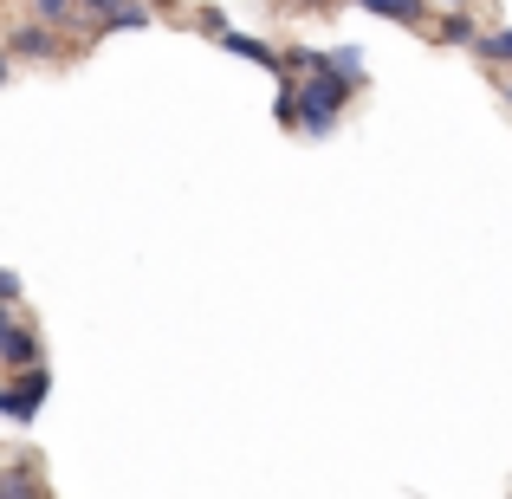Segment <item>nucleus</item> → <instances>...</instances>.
I'll list each match as a JSON object with an SVG mask.
<instances>
[{"label":"nucleus","instance_id":"1","mask_svg":"<svg viewBox=\"0 0 512 499\" xmlns=\"http://www.w3.org/2000/svg\"><path fill=\"white\" fill-rule=\"evenodd\" d=\"M357 91L363 85H350L338 65H331V52H312V65H305V78H299V98H305L299 130H305V137H331L338 117H344V104L357 98Z\"/></svg>","mask_w":512,"mask_h":499},{"label":"nucleus","instance_id":"2","mask_svg":"<svg viewBox=\"0 0 512 499\" xmlns=\"http://www.w3.org/2000/svg\"><path fill=\"white\" fill-rule=\"evenodd\" d=\"M46 396H52V370H46V363H33V370H13L7 389H0V422H33Z\"/></svg>","mask_w":512,"mask_h":499},{"label":"nucleus","instance_id":"3","mask_svg":"<svg viewBox=\"0 0 512 499\" xmlns=\"http://www.w3.org/2000/svg\"><path fill=\"white\" fill-rule=\"evenodd\" d=\"M0 363H7V370H33L39 363V344H33V331L20 325L13 305H7V318H0Z\"/></svg>","mask_w":512,"mask_h":499},{"label":"nucleus","instance_id":"4","mask_svg":"<svg viewBox=\"0 0 512 499\" xmlns=\"http://www.w3.org/2000/svg\"><path fill=\"white\" fill-rule=\"evenodd\" d=\"M52 52H59V46H52V33H46V26H13V33H7V65L52 59Z\"/></svg>","mask_w":512,"mask_h":499},{"label":"nucleus","instance_id":"5","mask_svg":"<svg viewBox=\"0 0 512 499\" xmlns=\"http://www.w3.org/2000/svg\"><path fill=\"white\" fill-rule=\"evenodd\" d=\"M221 46L234 52V59H253V65H266V72H286V52H273L266 39H253V33H234V26H227V33H221Z\"/></svg>","mask_w":512,"mask_h":499},{"label":"nucleus","instance_id":"6","mask_svg":"<svg viewBox=\"0 0 512 499\" xmlns=\"http://www.w3.org/2000/svg\"><path fill=\"white\" fill-rule=\"evenodd\" d=\"M480 39H487V33L474 26V13H461V7H454L448 20H441V46H467V52H474Z\"/></svg>","mask_w":512,"mask_h":499},{"label":"nucleus","instance_id":"7","mask_svg":"<svg viewBox=\"0 0 512 499\" xmlns=\"http://www.w3.org/2000/svg\"><path fill=\"white\" fill-rule=\"evenodd\" d=\"M357 7H370V13H383V20H396V26H422V0H357Z\"/></svg>","mask_w":512,"mask_h":499},{"label":"nucleus","instance_id":"8","mask_svg":"<svg viewBox=\"0 0 512 499\" xmlns=\"http://www.w3.org/2000/svg\"><path fill=\"white\" fill-rule=\"evenodd\" d=\"M143 26H150V13L130 7V0H117V7L104 13V33H143Z\"/></svg>","mask_w":512,"mask_h":499},{"label":"nucleus","instance_id":"9","mask_svg":"<svg viewBox=\"0 0 512 499\" xmlns=\"http://www.w3.org/2000/svg\"><path fill=\"white\" fill-rule=\"evenodd\" d=\"M331 65H338L350 85H370V65H363V52H357V46H338V52H331Z\"/></svg>","mask_w":512,"mask_h":499},{"label":"nucleus","instance_id":"10","mask_svg":"<svg viewBox=\"0 0 512 499\" xmlns=\"http://www.w3.org/2000/svg\"><path fill=\"white\" fill-rule=\"evenodd\" d=\"M26 493H39L33 467H7V474H0V499H26Z\"/></svg>","mask_w":512,"mask_h":499},{"label":"nucleus","instance_id":"11","mask_svg":"<svg viewBox=\"0 0 512 499\" xmlns=\"http://www.w3.org/2000/svg\"><path fill=\"white\" fill-rule=\"evenodd\" d=\"M474 52H480V59H493V65H512V26H500V33H487Z\"/></svg>","mask_w":512,"mask_h":499},{"label":"nucleus","instance_id":"12","mask_svg":"<svg viewBox=\"0 0 512 499\" xmlns=\"http://www.w3.org/2000/svg\"><path fill=\"white\" fill-rule=\"evenodd\" d=\"M33 13H39V20H52V26H65L78 13V0H33Z\"/></svg>","mask_w":512,"mask_h":499},{"label":"nucleus","instance_id":"13","mask_svg":"<svg viewBox=\"0 0 512 499\" xmlns=\"http://www.w3.org/2000/svg\"><path fill=\"white\" fill-rule=\"evenodd\" d=\"M201 33L221 39V33H227V13H221V7H201Z\"/></svg>","mask_w":512,"mask_h":499},{"label":"nucleus","instance_id":"14","mask_svg":"<svg viewBox=\"0 0 512 499\" xmlns=\"http://www.w3.org/2000/svg\"><path fill=\"white\" fill-rule=\"evenodd\" d=\"M78 7H85V13H98V20H104V13H111L117 0H78Z\"/></svg>","mask_w":512,"mask_h":499},{"label":"nucleus","instance_id":"15","mask_svg":"<svg viewBox=\"0 0 512 499\" xmlns=\"http://www.w3.org/2000/svg\"><path fill=\"white\" fill-rule=\"evenodd\" d=\"M500 98H506V104H512V78H506V85H500Z\"/></svg>","mask_w":512,"mask_h":499},{"label":"nucleus","instance_id":"16","mask_svg":"<svg viewBox=\"0 0 512 499\" xmlns=\"http://www.w3.org/2000/svg\"><path fill=\"white\" fill-rule=\"evenodd\" d=\"M299 7H331V0H299Z\"/></svg>","mask_w":512,"mask_h":499},{"label":"nucleus","instance_id":"17","mask_svg":"<svg viewBox=\"0 0 512 499\" xmlns=\"http://www.w3.org/2000/svg\"><path fill=\"white\" fill-rule=\"evenodd\" d=\"M150 7H163V13H169V7H175V0H150Z\"/></svg>","mask_w":512,"mask_h":499},{"label":"nucleus","instance_id":"18","mask_svg":"<svg viewBox=\"0 0 512 499\" xmlns=\"http://www.w3.org/2000/svg\"><path fill=\"white\" fill-rule=\"evenodd\" d=\"M448 7H461V0H448Z\"/></svg>","mask_w":512,"mask_h":499}]
</instances>
